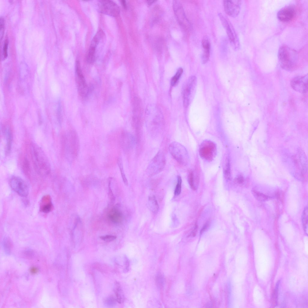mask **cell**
<instances>
[{
    "instance_id": "obj_1",
    "label": "cell",
    "mask_w": 308,
    "mask_h": 308,
    "mask_svg": "<svg viewBox=\"0 0 308 308\" xmlns=\"http://www.w3.org/2000/svg\"><path fill=\"white\" fill-rule=\"evenodd\" d=\"M29 149L32 161L36 171L41 176L48 175L51 171V165L43 150L34 143H31Z\"/></svg>"
},
{
    "instance_id": "obj_2",
    "label": "cell",
    "mask_w": 308,
    "mask_h": 308,
    "mask_svg": "<svg viewBox=\"0 0 308 308\" xmlns=\"http://www.w3.org/2000/svg\"><path fill=\"white\" fill-rule=\"evenodd\" d=\"M278 57L280 65L283 69L292 70L296 68L298 57L297 53L294 49L283 45L279 49Z\"/></svg>"
},
{
    "instance_id": "obj_3",
    "label": "cell",
    "mask_w": 308,
    "mask_h": 308,
    "mask_svg": "<svg viewBox=\"0 0 308 308\" xmlns=\"http://www.w3.org/2000/svg\"><path fill=\"white\" fill-rule=\"evenodd\" d=\"M145 117L148 128L153 134H156L163 123V116L161 111L156 105L149 104L146 109Z\"/></svg>"
},
{
    "instance_id": "obj_4",
    "label": "cell",
    "mask_w": 308,
    "mask_h": 308,
    "mask_svg": "<svg viewBox=\"0 0 308 308\" xmlns=\"http://www.w3.org/2000/svg\"><path fill=\"white\" fill-rule=\"evenodd\" d=\"M64 152L69 159L73 160L78 156L80 143L78 134L75 130H72L66 134L63 139Z\"/></svg>"
},
{
    "instance_id": "obj_5",
    "label": "cell",
    "mask_w": 308,
    "mask_h": 308,
    "mask_svg": "<svg viewBox=\"0 0 308 308\" xmlns=\"http://www.w3.org/2000/svg\"><path fill=\"white\" fill-rule=\"evenodd\" d=\"M168 150L172 157L180 164L186 165L188 164V154L182 145L178 142H173L169 144Z\"/></svg>"
},
{
    "instance_id": "obj_6",
    "label": "cell",
    "mask_w": 308,
    "mask_h": 308,
    "mask_svg": "<svg viewBox=\"0 0 308 308\" xmlns=\"http://www.w3.org/2000/svg\"><path fill=\"white\" fill-rule=\"evenodd\" d=\"M166 159L164 153L159 151L149 163L147 168V172L149 176H152L159 173L164 168Z\"/></svg>"
},
{
    "instance_id": "obj_7",
    "label": "cell",
    "mask_w": 308,
    "mask_h": 308,
    "mask_svg": "<svg viewBox=\"0 0 308 308\" xmlns=\"http://www.w3.org/2000/svg\"><path fill=\"white\" fill-rule=\"evenodd\" d=\"M218 15L232 46L234 50H238L240 47V43L235 29L229 20L221 13H219Z\"/></svg>"
},
{
    "instance_id": "obj_8",
    "label": "cell",
    "mask_w": 308,
    "mask_h": 308,
    "mask_svg": "<svg viewBox=\"0 0 308 308\" xmlns=\"http://www.w3.org/2000/svg\"><path fill=\"white\" fill-rule=\"evenodd\" d=\"M97 7L100 12L113 17H117L120 12L119 7L114 2L110 0L99 1Z\"/></svg>"
},
{
    "instance_id": "obj_9",
    "label": "cell",
    "mask_w": 308,
    "mask_h": 308,
    "mask_svg": "<svg viewBox=\"0 0 308 308\" xmlns=\"http://www.w3.org/2000/svg\"><path fill=\"white\" fill-rule=\"evenodd\" d=\"M75 72L79 93L82 97H85L88 94L89 89L83 75L80 62L78 60L75 63Z\"/></svg>"
},
{
    "instance_id": "obj_10",
    "label": "cell",
    "mask_w": 308,
    "mask_h": 308,
    "mask_svg": "<svg viewBox=\"0 0 308 308\" xmlns=\"http://www.w3.org/2000/svg\"><path fill=\"white\" fill-rule=\"evenodd\" d=\"M9 183L12 189L19 195L26 197L28 194L29 189L28 185L21 178L13 176L10 179Z\"/></svg>"
},
{
    "instance_id": "obj_11",
    "label": "cell",
    "mask_w": 308,
    "mask_h": 308,
    "mask_svg": "<svg viewBox=\"0 0 308 308\" xmlns=\"http://www.w3.org/2000/svg\"><path fill=\"white\" fill-rule=\"evenodd\" d=\"M216 144L213 142L205 140L201 144L199 148L200 156L207 160H212L215 157L216 152Z\"/></svg>"
},
{
    "instance_id": "obj_12",
    "label": "cell",
    "mask_w": 308,
    "mask_h": 308,
    "mask_svg": "<svg viewBox=\"0 0 308 308\" xmlns=\"http://www.w3.org/2000/svg\"><path fill=\"white\" fill-rule=\"evenodd\" d=\"M173 7L175 14L179 23L186 30L190 29L191 26L187 19L181 4L177 1L173 2Z\"/></svg>"
},
{
    "instance_id": "obj_13",
    "label": "cell",
    "mask_w": 308,
    "mask_h": 308,
    "mask_svg": "<svg viewBox=\"0 0 308 308\" xmlns=\"http://www.w3.org/2000/svg\"><path fill=\"white\" fill-rule=\"evenodd\" d=\"M196 79L193 76L190 77L184 86L183 90V102L184 106L187 107L189 105L192 93L195 87Z\"/></svg>"
},
{
    "instance_id": "obj_14",
    "label": "cell",
    "mask_w": 308,
    "mask_h": 308,
    "mask_svg": "<svg viewBox=\"0 0 308 308\" xmlns=\"http://www.w3.org/2000/svg\"><path fill=\"white\" fill-rule=\"evenodd\" d=\"M296 14L295 7L292 5H288L283 7L278 11L277 17L280 21L287 22L291 21Z\"/></svg>"
},
{
    "instance_id": "obj_15",
    "label": "cell",
    "mask_w": 308,
    "mask_h": 308,
    "mask_svg": "<svg viewBox=\"0 0 308 308\" xmlns=\"http://www.w3.org/2000/svg\"><path fill=\"white\" fill-rule=\"evenodd\" d=\"M291 87L295 91L305 93L308 90V75L294 77L291 82Z\"/></svg>"
},
{
    "instance_id": "obj_16",
    "label": "cell",
    "mask_w": 308,
    "mask_h": 308,
    "mask_svg": "<svg viewBox=\"0 0 308 308\" xmlns=\"http://www.w3.org/2000/svg\"><path fill=\"white\" fill-rule=\"evenodd\" d=\"M241 4L240 0H224L223 2L225 12L229 16L233 17L239 15Z\"/></svg>"
},
{
    "instance_id": "obj_17",
    "label": "cell",
    "mask_w": 308,
    "mask_h": 308,
    "mask_svg": "<svg viewBox=\"0 0 308 308\" xmlns=\"http://www.w3.org/2000/svg\"><path fill=\"white\" fill-rule=\"evenodd\" d=\"M135 140L133 136L126 132H123L120 136V144L122 149L125 152H128L134 147Z\"/></svg>"
},
{
    "instance_id": "obj_18",
    "label": "cell",
    "mask_w": 308,
    "mask_h": 308,
    "mask_svg": "<svg viewBox=\"0 0 308 308\" xmlns=\"http://www.w3.org/2000/svg\"><path fill=\"white\" fill-rule=\"evenodd\" d=\"M202 43L203 49V52L202 55V62L203 64H205L208 61L209 58L210 43L207 36L203 37Z\"/></svg>"
},
{
    "instance_id": "obj_19",
    "label": "cell",
    "mask_w": 308,
    "mask_h": 308,
    "mask_svg": "<svg viewBox=\"0 0 308 308\" xmlns=\"http://www.w3.org/2000/svg\"><path fill=\"white\" fill-rule=\"evenodd\" d=\"M53 205L50 196L47 195L42 198L40 205V211L45 213H48L51 211Z\"/></svg>"
},
{
    "instance_id": "obj_20",
    "label": "cell",
    "mask_w": 308,
    "mask_h": 308,
    "mask_svg": "<svg viewBox=\"0 0 308 308\" xmlns=\"http://www.w3.org/2000/svg\"><path fill=\"white\" fill-rule=\"evenodd\" d=\"M4 133L6 140L5 153L8 154L10 152L12 141V134L11 129L8 126L5 127Z\"/></svg>"
},
{
    "instance_id": "obj_21",
    "label": "cell",
    "mask_w": 308,
    "mask_h": 308,
    "mask_svg": "<svg viewBox=\"0 0 308 308\" xmlns=\"http://www.w3.org/2000/svg\"><path fill=\"white\" fill-rule=\"evenodd\" d=\"M114 291L117 302L119 303H123L124 300V296L120 285L118 282L115 284Z\"/></svg>"
},
{
    "instance_id": "obj_22",
    "label": "cell",
    "mask_w": 308,
    "mask_h": 308,
    "mask_svg": "<svg viewBox=\"0 0 308 308\" xmlns=\"http://www.w3.org/2000/svg\"><path fill=\"white\" fill-rule=\"evenodd\" d=\"M188 181L191 188L194 190H196L198 186L199 178L194 175L192 171H190L188 176Z\"/></svg>"
},
{
    "instance_id": "obj_23",
    "label": "cell",
    "mask_w": 308,
    "mask_h": 308,
    "mask_svg": "<svg viewBox=\"0 0 308 308\" xmlns=\"http://www.w3.org/2000/svg\"><path fill=\"white\" fill-rule=\"evenodd\" d=\"M302 223L304 232L308 235V208L306 207L304 209L302 215Z\"/></svg>"
},
{
    "instance_id": "obj_24",
    "label": "cell",
    "mask_w": 308,
    "mask_h": 308,
    "mask_svg": "<svg viewBox=\"0 0 308 308\" xmlns=\"http://www.w3.org/2000/svg\"><path fill=\"white\" fill-rule=\"evenodd\" d=\"M117 162L123 182L126 186H128V182L124 172L123 162L121 158H119Z\"/></svg>"
},
{
    "instance_id": "obj_25",
    "label": "cell",
    "mask_w": 308,
    "mask_h": 308,
    "mask_svg": "<svg viewBox=\"0 0 308 308\" xmlns=\"http://www.w3.org/2000/svg\"><path fill=\"white\" fill-rule=\"evenodd\" d=\"M252 193L255 198L259 201L265 202L269 199L268 196L255 190H252Z\"/></svg>"
},
{
    "instance_id": "obj_26",
    "label": "cell",
    "mask_w": 308,
    "mask_h": 308,
    "mask_svg": "<svg viewBox=\"0 0 308 308\" xmlns=\"http://www.w3.org/2000/svg\"><path fill=\"white\" fill-rule=\"evenodd\" d=\"M96 48L90 46L86 57V60L89 63H92L95 60V55Z\"/></svg>"
},
{
    "instance_id": "obj_27",
    "label": "cell",
    "mask_w": 308,
    "mask_h": 308,
    "mask_svg": "<svg viewBox=\"0 0 308 308\" xmlns=\"http://www.w3.org/2000/svg\"><path fill=\"white\" fill-rule=\"evenodd\" d=\"M183 72V69L181 67L177 69L175 75L171 79V83L172 86H174L177 84Z\"/></svg>"
},
{
    "instance_id": "obj_28",
    "label": "cell",
    "mask_w": 308,
    "mask_h": 308,
    "mask_svg": "<svg viewBox=\"0 0 308 308\" xmlns=\"http://www.w3.org/2000/svg\"><path fill=\"white\" fill-rule=\"evenodd\" d=\"M280 282V280H279L278 281L276 284L275 288L274 290L273 291L272 297V303L274 305H276L278 301V288L279 287V285Z\"/></svg>"
},
{
    "instance_id": "obj_29",
    "label": "cell",
    "mask_w": 308,
    "mask_h": 308,
    "mask_svg": "<svg viewBox=\"0 0 308 308\" xmlns=\"http://www.w3.org/2000/svg\"><path fill=\"white\" fill-rule=\"evenodd\" d=\"M117 302L116 298L112 296H110L105 300L104 303L107 306L110 307L115 306Z\"/></svg>"
},
{
    "instance_id": "obj_30",
    "label": "cell",
    "mask_w": 308,
    "mask_h": 308,
    "mask_svg": "<svg viewBox=\"0 0 308 308\" xmlns=\"http://www.w3.org/2000/svg\"><path fill=\"white\" fill-rule=\"evenodd\" d=\"M224 174L225 178L226 180H229L231 177V170L230 164L229 160L226 163L224 169Z\"/></svg>"
},
{
    "instance_id": "obj_31",
    "label": "cell",
    "mask_w": 308,
    "mask_h": 308,
    "mask_svg": "<svg viewBox=\"0 0 308 308\" xmlns=\"http://www.w3.org/2000/svg\"><path fill=\"white\" fill-rule=\"evenodd\" d=\"M182 179L180 176L177 177V183L174 192L175 196H178L180 193L181 190Z\"/></svg>"
},
{
    "instance_id": "obj_32",
    "label": "cell",
    "mask_w": 308,
    "mask_h": 308,
    "mask_svg": "<svg viewBox=\"0 0 308 308\" xmlns=\"http://www.w3.org/2000/svg\"><path fill=\"white\" fill-rule=\"evenodd\" d=\"M8 45V40L6 39L5 41L3 47L2 51L1 54L2 60H4L6 58L8 55L7 49Z\"/></svg>"
},
{
    "instance_id": "obj_33",
    "label": "cell",
    "mask_w": 308,
    "mask_h": 308,
    "mask_svg": "<svg viewBox=\"0 0 308 308\" xmlns=\"http://www.w3.org/2000/svg\"><path fill=\"white\" fill-rule=\"evenodd\" d=\"M23 167L24 173L26 174H28L30 171V168L29 161L26 158L24 159Z\"/></svg>"
},
{
    "instance_id": "obj_34",
    "label": "cell",
    "mask_w": 308,
    "mask_h": 308,
    "mask_svg": "<svg viewBox=\"0 0 308 308\" xmlns=\"http://www.w3.org/2000/svg\"><path fill=\"white\" fill-rule=\"evenodd\" d=\"M3 244L5 250L9 251L11 246V243L10 239L8 238H5L3 241Z\"/></svg>"
},
{
    "instance_id": "obj_35",
    "label": "cell",
    "mask_w": 308,
    "mask_h": 308,
    "mask_svg": "<svg viewBox=\"0 0 308 308\" xmlns=\"http://www.w3.org/2000/svg\"><path fill=\"white\" fill-rule=\"evenodd\" d=\"M100 238L102 240L107 242L112 241L116 239V236L112 235H106L101 236Z\"/></svg>"
},
{
    "instance_id": "obj_36",
    "label": "cell",
    "mask_w": 308,
    "mask_h": 308,
    "mask_svg": "<svg viewBox=\"0 0 308 308\" xmlns=\"http://www.w3.org/2000/svg\"><path fill=\"white\" fill-rule=\"evenodd\" d=\"M0 19V35L1 40L4 35V19L2 17H1Z\"/></svg>"
},
{
    "instance_id": "obj_37",
    "label": "cell",
    "mask_w": 308,
    "mask_h": 308,
    "mask_svg": "<svg viewBox=\"0 0 308 308\" xmlns=\"http://www.w3.org/2000/svg\"><path fill=\"white\" fill-rule=\"evenodd\" d=\"M161 274H158L156 277V282L159 287L162 286L163 283V278Z\"/></svg>"
},
{
    "instance_id": "obj_38",
    "label": "cell",
    "mask_w": 308,
    "mask_h": 308,
    "mask_svg": "<svg viewBox=\"0 0 308 308\" xmlns=\"http://www.w3.org/2000/svg\"><path fill=\"white\" fill-rule=\"evenodd\" d=\"M108 194L109 198H110L111 201H114L115 200V197L111 189L110 183L109 181H108Z\"/></svg>"
},
{
    "instance_id": "obj_39",
    "label": "cell",
    "mask_w": 308,
    "mask_h": 308,
    "mask_svg": "<svg viewBox=\"0 0 308 308\" xmlns=\"http://www.w3.org/2000/svg\"><path fill=\"white\" fill-rule=\"evenodd\" d=\"M235 182L239 184H242L244 181V178L241 175H238L235 179Z\"/></svg>"
},
{
    "instance_id": "obj_40",
    "label": "cell",
    "mask_w": 308,
    "mask_h": 308,
    "mask_svg": "<svg viewBox=\"0 0 308 308\" xmlns=\"http://www.w3.org/2000/svg\"><path fill=\"white\" fill-rule=\"evenodd\" d=\"M210 225V222L209 221H207L205 223L200 230V234L201 235L208 229Z\"/></svg>"
},
{
    "instance_id": "obj_41",
    "label": "cell",
    "mask_w": 308,
    "mask_h": 308,
    "mask_svg": "<svg viewBox=\"0 0 308 308\" xmlns=\"http://www.w3.org/2000/svg\"><path fill=\"white\" fill-rule=\"evenodd\" d=\"M61 109L60 104H59L58 106V109H57V115H58L57 117H58V121H59V122L60 123L61 122Z\"/></svg>"
},
{
    "instance_id": "obj_42",
    "label": "cell",
    "mask_w": 308,
    "mask_h": 308,
    "mask_svg": "<svg viewBox=\"0 0 308 308\" xmlns=\"http://www.w3.org/2000/svg\"><path fill=\"white\" fill-rule=\"evenodd\" d=\"M197 226L196 225L194 229L193 230L191 234L190 235L191 236H194L196 235V234L197 232Z\"/></svg>"
},
{
    "instance_id": "obj_43",
    "label": "cell",
    "mask_w": 308,
    "mask_h": 308,
    "mask_svg": "<svg viewBox=\"0 0 308 308\" xmlns=\"http://www.w3.org/2000/svg\"><path fill=\"white\" fill-rule=\"evenodd\" d=\"M125 270L126 271H127L128 269L129 266V262L128 259V258L126 257H125Z\"/></svg>"
},
{
    "instance_id": "obj_44",
    "label": "cell",
    "mask_w": 308,
    "mask_h": 308,
    "mask_svg": "<svg viewBox=\"0 0 308 308\" xmlns=\"http://www.w3.org/2000/svg\"><path fill=\"white\" fill-rule=\"evenodd\" d=\"M38 269L37 268L35 267H32L30 269V272L33 274L36 273L38 272Z\"/></svg>"
},
{
    "instance_id": "obj_45",
    "label": "cell",
    "mask_w": 308,
    "mask_h": 308,
    "mask_svg": "<svg viewBox=\"0 0 308 308\" xmlns=\"http://www.w3.org/2000/svg\"><path fill=\"white\" fill-rule=\"evenodd\" d=\"M121 3L122 5L125 8H127V5L126 1L125 0L121 1Z\"/></svg>"
},
{
    "instance_id": "obj_46",
    "label": "cell",
    "mask_w": 308,
    "mask_h": 308,
    "mask_svg": "<svg viewBox=\"0 0 308 308\" xmlns=\"http://www.w3.org/2000/svg\"><path fill=\"white\" fill-rule=\"evenodd\" d=\"M147 1V2H148V4L149 5H150V4H152V3H153L155 1H154V0H153V1H152V0L149 1H149Z\"/></svg>"
}]
</instances>
